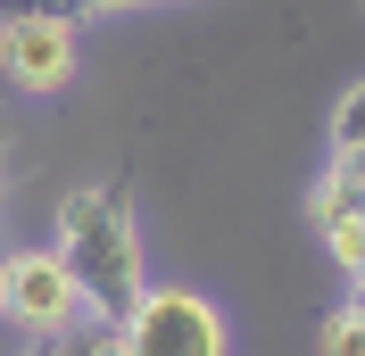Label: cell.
<instances>
[{"mask_svg":"<svg viewBox=\"0 0 365 356\" xmlns=\"http://www.w3.org/2000/svg\"><path fill=\"white\" fill-rule=\"evenodd\" d=\"M58 257H67L83 307L108 315V323H125V307L150 290V266H141V224H133V199H125L116 182L75 191V199L58 207Z\"/></svg>","mask_w":365,"mask_h":356,"instance_id":"6da1fadb","label":"cell"},{"mask_svg":"<svg viewBox=\"0 0 365 356\" xmlns=\"http://www.w3.org/2000/svg\"><path fill=\"white\" fill-rule=\"evenodd\" d=\"M116 332L125 356H225V315L200 290H141Z\"/></svg>","mask_w":365,"mask_h":356,"instance_id":"7a4b0ae2","label":"cell"},{"mask_svg":"<svg viewBox=\"0 0 365 356\" xmlns=\"http://www.w3.org/2000/svg\"><path fill=\"white\" fill-rule=\"evenodd\" d=\"M0 315L17 323V332H67L83 323V290H75L67 257L58 248H9L0 257Z\"/></svg>","mask_w":365,"mask_h":356,"instance_id":"3957f363","label":"cell"},{"mask_svg":"<svg viewBox=\"0 0 365 356\" xmlns=\"http://www.w3.org/2000/svg\"><path fill=\"white\" fill-rule=\"evenodd\" d=\"M0 67L17 91H67L75 83V25L58 17H0Z\"/></svg>","mask_w":365,"mask_h":356,"instance_id":"277c9868","label":"cell"},{"mask_svg":"<svg viewBox=\"0 0 365 356\" xmlns=\"http://www.w3.org/2000/svg\"><path fill=\"white\" fill-rule=\"evenodd\" d=\"M25 356H125V332H116L108 315H83V323H67V332H34Z\"/></svg>","mask_w":365,"mask_h":356,"instance_id":"5b68a950","label":"cell"},{"mask_svg":"<svg viewBox=\"0 0 365 356\" xmlns=\"http://www.w3.org/2000/svg\"><path fill=\"white\" fill-rule=\"evenodd\" d=\"M349 216H365V182L332 157V166H324V182H316V232H332V224H349Z\"/></svg>","mask_w":365,"mask_h":356,"instance_id":"8992f818","label":"cell"},{"mask_svg":"<svg viewBox=\"0 0 365 356\" xmlns=\"http://www.w3.org/2000/svg\"><path fill=\"white\" fill-rule=\"evenodd\" d=\"M316 356H365V315L357 307H332L316 323Z\"/></svg>","mask_w":365,"mask_h":356,"instance_id":"52a82bcc","label":"cell"},{"mask_svg":"<svg viewBox=\"0 0 365 356\" xmlns=\"http://www.w3.org/2000/svg\"><path fill=\"white\" fill-rule=\"evenodd\" d=\"M357 150H365V83H349L332 108V157H357Z\"/></svg>","mask_w":365,"mask_h":356,"instance_id":"ba28073f","label":"cell"},{"mask_svg":"<svg viewBox=\"0 0 365 356\" xmlns=\"http://www.w3.org/2000/svg\"><path fill=\"white\" fill-rule=\"evenodd\" d=\"M324 248H332V266H341L349 282H365V216L332 224V232H324Z\"/></svg>","mask_w":365,"mask_h":356,"instance_id":"9c48e42d","label":"cell"},{"mask_svg":"<svg viewBox=\"0 0 365 356\" xmlns=\"http://www.w3.org/2000/svg\"><path fill=\"white\" fill-rule=\"evenodd\" d=\"M9 157H17V125L0 116V199H9Z\"/></svg>","mask_w":365,"mask_h":356,"instance_id":"30bf717a","label":"cell"},{"mask_svg":"<svg viewBox=\"0 0 365 356\" xmlns=\"http://www.w3.org/2000/svg\"><path fill=\"white\" fill-rule=\"evenodd\" d=\"M349 307H357V315H365V282H357V290H349Z\"/></svg>","mask_w":365,"mask_h":356,"instance_id":"8fae6325","label":"cell"},{"mask_svg":"<svg viewBox=\"0 0 365 356\" xmlns=\"http://www.w3.org/2000/svg\"><path fill=\"white\" fill-rule=\"evenodd\" d=\"M91 9H125V0H91Z\"/></svg>","mask_w":365,"mask_h":356,"instance_id":"7c38bea8","label":"cell"}]
</instances>
